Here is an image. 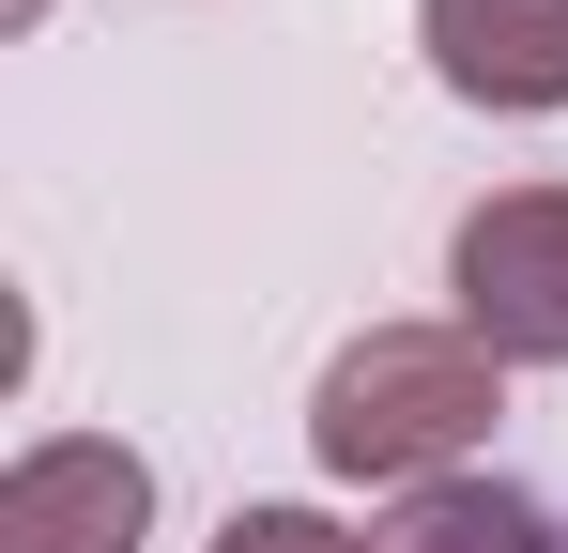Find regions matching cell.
<instances>
[{
	"mask_svg": "<svg viewBox=\"0 0 568 553\" xmlns=\"http://www.w3.org/2000/svg\"><path fill=\"white\" fill-rule=\"evenodd\" d=\"M491 415H507V369L462 323H369L307 384V461L354 492H430V476H476Z\"/></svg>",
	"mask_w": 568,
	"mask_h": 553,
	"instance_id": "6da1fadb",
	"label": "cell"
},
{
	"mask_svg": "<svg viewBox=\"0 0 568 553\" xmlns=\"http://www.w3.org/2000/svg\"><path fill=\"white\" fill-rule=\"evenodd\" d=\"M446 323L491 369H568V184H491L446 231Z\"/></svg>",
	"mask_w": 568,
	"mask_h": 553,
	"instance_id": "7a4b0ae2",
	"label": "cell"
},
{
	"mask_svg": "<svg viewBox=\"0 0 568 553\" xmlns=\"http://www.w3.org/2000/svg\"><path fill=\"white\" fill-rule=\"evenodd\" d=\"M154 539V461L123 431H31L0 461V553H139Z\"/></svg>",
	"mask_w": 568,
	"mask_h": 553,
	"instance_id": "3957f363",
	"label": "cell"
},
{
	"mask_svg": "<svg viewBox=\"0 0 568 553\" xmlns=\"http://www.w3.org/2000/svg\"><path fill=\"white\" fill-rule=\"evenodd\" d=\"M415 47L491 123H554L568 108V0H415Z\"/></svg>",
	"mask_w": 568,
	"mask_h": 553,
	"instance_id": "277c9868",
	"label": "cell"
},
{
	"mask_svg": "<svg viewBox=\"0 0 568 553\" xmlns=\"http://www.w3.org/2000/svg\"><path fill=\"white\" fill-rule=\"evenodd\" d=\"M369 553H568V523L523 476H430V492H384Z\"/></svg>",
	"mask_w": 568,
	"mask_h": 553,
	"instance_id": "5b68a950",
	"label": "cell"
},
{
	"mask_svg": "<svg viewBox=\"0 0 568 553\" xmlns=\"http://www.w3.org/2000/svg\"><path fill=\"white\" fill-rule=\"evenodd\" d=\"M215 553H369V539H354V523H323V507H231Z\"/></svg>",
	"mask_w": 568,
	"mask_h": 553,
	"instance_id": "8992f818",
	"label": "cell"
},
{
	"mask_svg": "<svg viewBox=\"0 0 568 553\" xmlns=\"http://www.w3.org/2000/svg\"><path fill=\"white\" fill-rule=\"evenodd\" d=\"M0 16H16V31H31V16H47V0H0Z\"/></svg>",
	"mask_w": 568,
	"mask_h": 553,
	"instance_id": "52a82bcc",
	"label": "cell"
}]
</instances>
